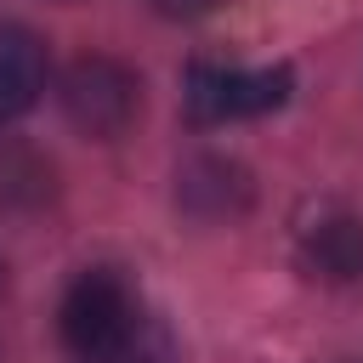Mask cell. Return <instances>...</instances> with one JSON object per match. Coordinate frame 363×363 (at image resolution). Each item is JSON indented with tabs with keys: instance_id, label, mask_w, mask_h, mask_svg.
I'll return each mask as SVG.
<instances>
[{
	"instance_id": "cell-3",
	"label": "cell",
	"mask_w": 363,
	"mask_h": 363,
	"mask_svg": "<svg viewBox=\"0 0 363 363\" xmlns=\"http://www.w3.org/2000/svg\"><path fill=\"white\" fill-rule=\"evenodd\" d=\"M62 108L85 136H125L142 113V79L113 57H79L62 74Z\"/></svg>"
},
{
	"instance_id": "cell-6",
	"label": "cell",
	"mask_w": 363,
	"mask_h": 363,
	"mask_svg": "<svg viewBox=\"0 0 363 363\" xmlns=\"http://www.w3.org/2000/svg\"><path fill=\"white\" fill-rule=\"evenodd\" d=\"M301 255L318 278H357L363 272V221L352 216H329L318 227H306Z\"/></svg>"
},
{
	"instance_id": "cell-7",
	"label": "cell",
	"mask_w": 363,
	"mask_h": 363,
	"mask_svg": "<svg viewBox=\"0 0 363 363\" xmlns=\"http://www.w3.org/2000/svg\"><path fill=\"white\" fill-rule=\"evenodd\" d=\"M45 193H51V170H40V159L23 147H0V199L40 204Z\"/></svg>"
},
{
	"instance_id": "cell-10",
	"label": "cell",
	"mask_w": 363,
	"mask_h": 363,
	"mask_svg": "<svg viewBox=\"0 0 363 363\" xmlns=\"http://www.w3.org/2000/svg\"><path fill=\"white\" fill-rule=\"evenodd\" d=\"M0 284H6V267H0Z\"/></svg>"
},
{
	"instance_id": "cell-2",
	"label": "cell",
	"mask_w": 363,
	"mask_h": 363,
	"mask_svg": "<svg viewBox=\"0 0 363 363\" xmlns=\"http://www.w3.org/2000/svg\"><path fill=\"white\" fill-rule=\"evenodd\" d=\"M187 119L193 125H233L284 108L289 96V68H216L199 62L187 74Z\"/></svg>"
},
{
	"instance_id": "cell-9",
	"label": "cell",
	"mask_w": 363,
	"mask_h": 363,
	"mask_svg": "<svg viewBox=\"0 0 363 363\" xmlns=\"http://www.w3.org/2000/svg\"><path fill=\"white\" fill-rule=\"evenodd\" d=\"M119 363H142V357H136V352H130V357H119Z\"/></svg>"
},
{
	"instance_id": "cell-8",
	"label": "cell",
	"mask_w": 363,
	"mask_h": 363,
	"mask_svg": "<svg viewBox=\"0 0 363 363\" xmlns=\"http://www.w3.org/2000/svg\"><path fill=\"white\" fill-rule=\"evenodd\" d=\"M216 0H153V11H164V17H204Z\"/></svg>"
},
{
	"instance_id": "cell-5",
	"label": "cell",
	"mask_w": 363,
	"mask_h": 363,
	"mask_svg": "<svg viewBox=\"0 0 363 363\" xmlns=\"http://www.w3.org/2000/svg\"><path fill=\"white\" fill-rule=\"evenodd\" d=\"M182 204L204 221H221V216H238L250 204V182L227 159H193L182 170Z\"/></svg>"
},
{
	"instance_id": "cell-1",
	"label": "cell",
	"mask_w": 363,
	"mask_h": 363,
	"mask_svg": "<svg viewBox=\"0 0 363 363\" xmlns=\"http://www.w3.org/2000/svg\"><path fill=\"white\" fill-rule=\"evenodd\" d=\"M57 329L79 363H119L142 346V301L113 267H91L68 284Z\"/></svg>"
},
{
	"instance_id": "cell-4",
	"label": "cell",
	"mask_w": 363,
	"mask_h": 363,
	"mask_svg": "<svg viewBox=\"0 0 363 363\" xmlns=\"http://www.w3.org/2000/svg\"><path fill=\"white\" fill-rule=\"evenodd\" d=\"M45 91V45L28 28H0V119H17Z\"/></svg>"
}]
</instances>
